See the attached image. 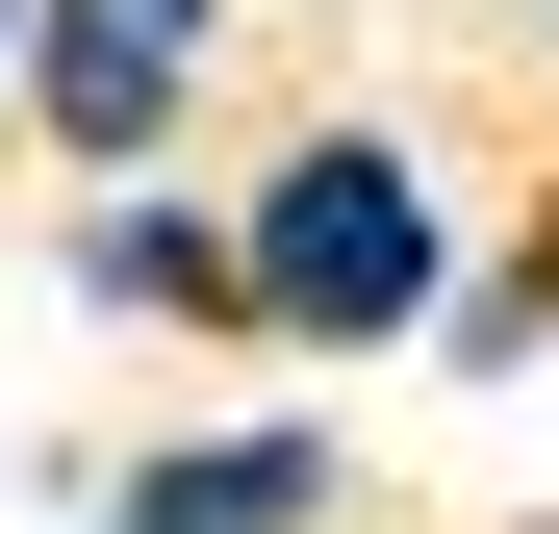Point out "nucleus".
<instances>
[{
  "label": "nucleus",
  "instance_id": "1",
  "mask_svg": "<svg viewBox=\"0 0 559 534\" xmlns=\"http://www.w3.org/2000/svg\"><path fill=\"white\" fill-rule=\"evenodd\" d=\"M432 254H457V229H432V178H407L382 128H306V153L254 178V229H229V306H254V331H306V356H382V331L432 306Z\"/></svg>",
  "mask_w": 559,
  "mask_h": 534
},
{
  "label": "nucleus",
  "instance_id": "2",
  "mask_svg": "<svg viewBox=\"0 0 559 534\" xmlns=\"http://www.w3.org/2000/svg\"><path fill=\"white\" fill-rule=\"evenodd\" d=\"M178 76H204V26H153V0H26V103L103 153V178L178 128Z\"/></svg>",
  "mask_w": 559,
  "mask_h": 534
},
{
  "label": "nucleus",
  "instance_id": "3",
  "mask_svg": "<svg viewBox=\"0 0 559 534\" xmlns=\"http://www.w3.org/2000/svg\"><path fill=\"white\" fill-rule=\"evenodd\" d=\"M331 509V459H306V432H229V459H153L103 534H306Z\"/></svg>",
  "mask_w": 559,
  "mask_h": 534
},
{
  "label": "nucleus",
  "instance_id": "4",
  "mask_svg": "<svg viewBox=\"0 0 559 534\" xmlns=\"http://www.w3.org/2000/svg\"><path fill=\"white\" fill-rule=\"evenodd\" d=\"M76 281H103V306H229V229H178V204H103V229H76Z\"/></svg>",
  "mask_w": 559,
  "mask_h": 534
},
{
  "label": "nucleus",
  "instance_id": "5",
  "mask_svg": "<svg viewBox=\"0 0 559 534\" xmlns=\"http://www.w3.org/2000/svg\"><path fill=\"white\" fill-rule=\"evenodd\" d=\"M153 26H204V0H153Z\"/></svg>",
  "mask_w": 559,
  "mask_h": 534
},
{
  "label": "nucleus",
  "instance_id": "6",
  "mask_svg": "<svg viewBox=\"0 0 559 534\" xmlns=\"http://www.w3.org/2000/svg\"><path fill=\"white\" fill-rule=\"evenodd\" d=\"M0 51H26V0H0Z\"/></svg>",
  "mask_w": 559,
  "mask_h": 534
}]
</instances>
